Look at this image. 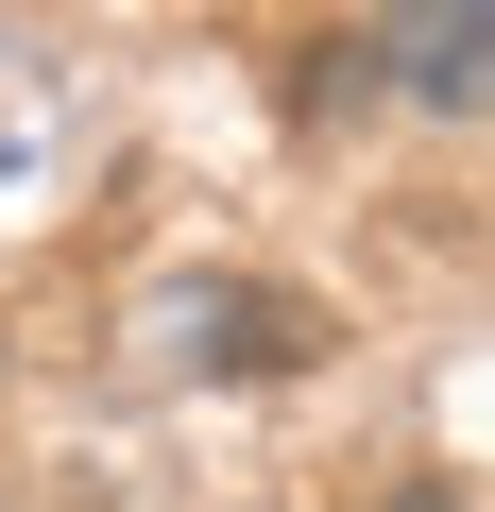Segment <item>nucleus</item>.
Instances as JSON below:
<instances>
[{
	"mask_svg": "<svg viewBox=\"0 0 495 512\" xmlns=\"http://www.w3.org/2000/svg\"><path fill=\"white\" fill-rule=\"evenodd\" d=\"M376 69H393L427 120H461V103H478V69H495V18H478V0H444V18H393V35H376Z\"/></svg>",
	"mask_w": 495,
	"mask_h": 512,
	"instance_id": "1",
	"label": "nucleus"
},
{
	"mask_svg": "<svg viewBox=\"0 0 495 512\" xmlns=\"http://www.w3.org/2000/svg\"><path fill=\"white\" fill-rule=\"evenodd\" d=\"M222 325H239V342H222V359H308V342H325V325H308V308H291V291H239V308H222Z\"/></svg>",
	"mask_w": 495,
	"mask_h": 512,
	"instance_id": "2",
	"label": "nucleus"
},
{
	"mask_svg": "<svg viewBox=\"0 0 495 512\" xmlns=\"http://www.w3.org/2000/svg\"><path fill=\"white\" fill-rule=\"evenodd\" d=\"M393 512H478V495H461V478H410V495H393Z\"/></svg>",
	"mask_w": 495,
	"mask_h": 512,
	"instance_id": "3",
	"label": "nucleus"
}]
</instances>
